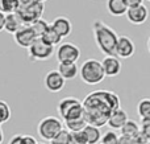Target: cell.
Here are the masks:
<instances>
[{
  "label": "cell",
  "instance_id": "6da1fadb",
  "mask_svg": "<svg viewBox=\"0 0 150 144\" xmlns=\"http://www.w3.org/2000/svg\"><path fill=\"white\" fill-rule=\"evenodd\" d=\"M82 103L87 124L98 128L105 126L111 114L121 108L119 95L109 90H95L90 93Z\"/></svg>",
  "mask_w": 150,
  "mask_h": 144
},
{
  "label": "cell",
  "instance_id": "7a4b0ae2",
  "mask_svg": "<svg viewBox=\"0 0 150 144\" xmlns=\"http://www.w3.org/2000/svg\"><path fill=\"white\" fill-rule=\"evenodd\" d=\"M93 38L103 54L107 56H116V46L119 41V34L108 26L105 23L100 20H95L92 24Z\"/></svg>",
  "mask_w": 150,
  "mask_h": 144
},
{
  "label": "cell",
  "instance_id": "3957f363",
  "mask_svg": "<svg viewBox=\"0 0 150 144\" xmlns=\"http://www.w3.org/2000/svg\"><path fill=\"white\" fill-rule=\"evenodd\" d=\"M79 76L80 79L86 85H90V86L101 83L105 78V73H104L101 61L95 60V58L86 60L79 68Z\"/></svg>",
  "mask_w": 150,
  "mask_h": 144
},
{
  "label": "cell",
  "instance_id": "277c9868",
  "mask_svg": "<svg viewBox=\"0 0 150 144\" xmlns=\"http://www.w3.org/2000/svg\"><path fill=\"white\" fill-rule=\"evenodd\" d=\"M63 130V123L57 116H46L41 119L37 126V132L40 138L46 142H52L58 134Z\"/></svg>",
  "mask_w": 150,
  "mask_h": 144
},
{
  "label": "cell",
  "instance_id": "5b68a950",
  "mask_svg": "<svg viewBox=\"0 0 150 144\" xmlns=\"http://www.w3.org/2000/svg\"><path fill=\"white\" fill-rule=\"evenodd\" d=\"M44 11H45V3L34 0V1L29 3V4L20 5L16 13L21 17L23 23L29 26L30 24H33L34 21L42 19Z\"/></svg>",
  "mask_w": 150,
  "mask_h": 144
},
{
  "label": "cell",
  "instance_id": "8992f818",
  "mask_svg": "<svg viewBox=\"0 0 150 144\" xmlns=\"http://www.w3.org/2000/svg\"><path fill=\"white\" fill-rule=\"evenodd\" d=\"M58 63H76L80 57V49L73 42H62L55 52Z\"/></svg>",
  "mask_w": 150,
  "mask_h": 144
},
{
  "label": "cell",
  "instance_id": "52a82bcc",
  "mask_svg": "<svg viewBox=\"0 0 150 144\" xmlns=\"http://www.w3.org/2000/svg\"><path fill=\"white\" fill-rule=\"evenodd\" d=\"M30 61H46L54 53V46L47 45L42 38H36L28 49Z\"/></svg>",
  "mask_w": 150,
  "mask_h": 144
},
{
  "label": "cell",
  "instance_id": "ba28073f",
  "mask_svg": "<svg viewBox=\"0 0 150 144\" xmlns=\"http://www.w3.org/2000/svg\"><path fill=\"white\" fill-rule=\"evenodd\" d=\"M36 38L37 37H36V34H34V32L32 31V28L28 25H24L20 31L13 34V40H15L16 44L20 48H25V49H29Z\"/></svg>",
  "mask_w": 150,
  "mask_h": 144
},
{
  "label": "cell",
  "instance_id": "9c48e42d",
  "mask_svg": "<svg viewBox=\"0 0 150 144\" xmlns=\"http://www.w3.org/2000/svg\"><path fill=\"white\" fill-rule=\"evenodd\" d=\"M45 87L50 93H59L65 87L66 79L59 74L58 70H52L45 76Z\"/></svg>",
  "mask_w": 150,
  "mask_h": 144
},
{
  "label": "cell",
  "instance_id": "30bf717a",
  "mask_svg": "<svg viewBox=\"0 0 150 144\" xmlns=\"http://www.w3.org/2000/svg\"><path fill=\"white\" fill-rule=\"evenodd\" d=\"M136 52V45L132 38L128 36H119L116 46V57L119 58H130Z\"/></svg>",
  "mask_w": 150,
  "mask_h": 144
},
{
  "label": "cell",
  "instance_id": "8fae6325",
  "mask_svg": "<svg viewBox=\"0 0 150 144\" xmlns=\"http://www.w3.org/2000/svg\"><path fill=\"white\" fill-rule=\"evenodd\" d=\"M125 16H127L128 21L133 25H142L149 19V9L145 4H142L140 7L129 8Z\"/></svg>",
  "mask_w": 150,
  "mask_h": 144
},
{
  "label": "cell",
  "instance_id": "7c38bea8",
  "mask_svg": "<svg viewBox=\"0 0 150 144\" xmlns=\"http://www.w3.org/2000/svg\"><path fill=\"white\" fill-rule=\"evenodd\" d=\"M101 65H103L105 77L119 76L120 71H121V66H122L120 58L116 57V56H107V57H104V60L101 61Z\"/></svg>",
  "mask_w": 150,
  "mask_h": 144
},
{
  "label": "cell",
  "instance_id": "4fadbf2b",
  "mask_svg": "<svg viewBox=\"0 0 150 144\" xmlns=\"http://www.w3.org/2000/svg\"><path fill=\"white\" fill-rule=\"evenodd\" d=\"M52 26L58 32V34L62 38L70 36L71 31H73V24H71L70 19L66 17V16H58V17H55L52 23Z\"/></svg>",
  "mask_w": 150,
  "mask_h": 144
},
{
  "label": "cell",
  "instance_id": "5bb4252c",
  "mask_svg": "<svg viewBox=\"0 0 150 144\" xmlns=\"http://www.w3.org/2000/svg\"><path fill=\"white\" fill-rule=\"evenodd\" d=\"M128 120H129L128 113L125 110H122V108H119V110L113 111V113L111 114L107 124L109 126V128L115 131V130H121Z\"/></svg>",
  "mask_w": 150,
  "mask_h": 144
},
{
  "label": "cell",
  "instance_id": "9a60e30c",
  "mask_svg": "<svg viewBox=\"0 0 150 144\" xmlns=\"http://www.w3.org/2000/svg\"><path fill=\"white\" fill-rule=\"evenodd\" d=\"M80 103H82V102H80L78 98H75V97H66V98H63V99L59 101V103H58V107H57L58 115H59L61 118L65 120L66 116L69 115V113L73 110L75 106L80 105Z\"/></svg>",
  "mask_w": 150,
  "mask_h": 144
},
{
  "label": "cell",
  "instance_id": "2e32d148",
  "mask_svg": "<svg viewBox=\"0 0 150 144\" xmlns=\"http://www.w3.org/2000/svg\"><path fill=\"white\" fill-rule=\"evenodd\" d=\"M25 24L23 23L21 17L17 13H9V15H5V25H4V31H7L8 33L15 34L16 32H18Z\"/></svg>",
  "mask_w": 150,
  "mask_h": 144
},
{
  "label": "cell",
  "instance_id": "e0dca14e",
  "mask_svg": "<svg viewBox=\"0 0 150 144\" xmlns=\"http://www.w3.org/2000/svg\"><path fill=\"white\" fill-rule=\"evenodd\" d=\"M107 9L112 16H122L128 12L125 0H107Z\"/></svg>",
  "mask_w": 150,
  "mask_h": 144
},
{
  "label": "cell",
  "instance_id": "ac0fdd59",
  "mask_svg": "<svg viewBox=\"0 0 150 144\" xmlns=\"http://www.w3.org/2000/svg\"><path fill=\"white\" fill-rule=\"evenodd\" d=\"M58 71L63 78L67 79H74L75 77L79 74V68L76 63H58Z\"/></svg>",
  "mask_w": 150,
  "mask_h": 144
},
{
  "label": "cell",
  "instance_id": "d6986e66",
  "mask_svg": "<svg viewBox=\"0 0 150 144\" xmlns=\"http://www.w3.org/2000/svg\"><path fill=\"white\" fill-rule=\"evenodd\" d=\"M41 38L44 40L47 45H52V46H55V45L59 46V45L62 44V37H61L59 34H58V32L52 26V24H50V26L46 29V32L42 34Z\"/></svg>",
  "mask_w": 150,
  "mask_h": 144
},
{
  "label": "cell",
  "instance_id": "ffe728a7",
  "mask_svg": "<svg viewBox=\"0 0 150 144\" xmlns=\"http://www.w3.org/2000/svg\"><path fill=\"white\" fill-rule=\"evenodd\" d=\"M83 131H84V134H86L88 144H99L101 142V136H103V135H101V132H100V128L87 124Z\"/></svg>",
  "mask_w": 150,
  "mask_h": 144
},
{
  "label": "cell",
  "instance_id": "44dd1931",
  "mask_svg": "<svg viewBox=\"0 0 150 144\" xmlns=\"http://www.w3.org/2000/svg\"><path fill=\"white\" fill-rule=\"evenodd\" d=\"M140 131H141L140 124H138L137 122L132 120V119H129V120L124 124V127L120 130L121 135H125V136H132V138H134Z\"/></svg>",
  "mask_w": 150,
  "mask_h": 144
},
{
  "label": "cell",
  "instance_id": "7402d4cb",
  "mask_svg": "<svg viewBox=\"0 0 150 144\" xmlns=\"http://www.w3.org/2000/svg\"><path fill=\"white\" fill-rule=\"evenodd\" d=\"M63 124H65L66 130L70 132H78V131H83V130L86 128V126H87V122H86V119H74V120H66L63 122Z\"/></svg>",
  "mask_w": 150,
  "mask_h": 144
},
{
  "label": "cell",
  "instance_id": "603a6c76",
  "mask_svg": "<svg viewBox=\"0 0 150 144\" xmlns=\"http://www.w3.org/2000/svg\"><path fill=\"white\" fill-rule=\"evenodd\" d=\"M18 7L20 4L17 0H0V12H3L4 15L17 12Z\"/></svg>",
  "mask_w": 150,
  "mask_h": 144
},
{
  "label": "cell",
  "instance_id": "cb8c5ba5",
  "mask_svg": "<svg viewBox=\"0 0 150 144\" xmlns=\"http://www.w3.org/2000/svg\"><path fill=\"white\" fill-rule=\"evenodd\" d=\"M29 26H30L32 31L34 32V34H36L37 38H41L42 34H44L45 32H46V29L50 26V24L47 23L46 20H44V19H40V20L34 21L33 24H30Z\"/></svg>",
  "mask_w": 150,
  "mask_h": 144
},
{
  "label": "cell",
  "instance_id": "d4e9b609",
  "mask_svg": "<svg viewBox=\"0 0 150 144\" xmlns=\"http://www.w3.org/2000/svg\"><path fill=\"white\" fill-rule=\"evenodd\" d=\"M137 114L141 119L146 118L150 114V98H142L137 105Z\"/></svg>",
  "mask_w": 150,
  "mask_h": 144
},
{
  "label": "cell",
  "instance_id": "484cf974",
  "mask_svg": "<svg viewBox=\"0 0 150 144\" xmlns=\"http://www.w3.org/2000/svg\"><path fill=\"white\" fill-rule=\"evenodd\" d=\"M11 107L5 101L0 99V126L4 123H7L8 120L11 119Z\"/></svg>",
  "mask_w": 150,
  "mask_h": 144
},
{
  "label": "cell",
  "instance_id": "4316f807",
  "mask_svg": "<svg viewBox=\"0 0 150 144\" xmlns=\"http://www.w3.org/2000/svg\"><path fill=\"white\" fill-rule=\"evenodd\" d=\"M50 144H71V132L67 131V130H62L50 142Z\"/></svg>",
  "mask_w": 150,
  "mask_h": 144
},
{
  "label": "cell",
  "instance_id": "83f0119b",
  "mask_svg": "<svg viewBox=\"0 0 150 144\" xmlns=\"http://www.w3.org/2000/svg\"><path fill=\"white\" fill-rule=\"evenodd\" d=\"M119 135H117L116 131L113 130H109L105 134L101 136V142L100 144H119Z\"/></svg>",
  "mask_w": 150,
  "mask_h": 144
},
{
  "label": "cell",
  "instance_id": "f1b7e54d",
  "mask_svg": "<svg viewBox=\"0 0 150 144\" xmlns=\"http://www.w3.org/2000/svg\"><path fill=\"white\" fill-rule=\"evenodd\" d=\"M71 144H88L84 131L71 132Z\"/></svg>",
  "mask_w": 150,
  "mask_h": 144
},
{
  "label": "cell",
  "instance_id": "f546056e",
  "mask_svg": "<svg viewBox=\"0 0 150 144\" xmlns=\"http://www.w3.org/2000/svg\"><path fill=\"white\" fill-rule=\"evenodd\" d=\"M141 132L150 143V122H141Z\"/></svg>",
  "mask_w": 150,
  "mask_h": 144
},
{
  "label": "cell",
  "instance_id": "4dcf8cb0",
  "mask_svg": "<svg viewBox=\"0 0 150 144\" xmlns=\"http://www.w3.org/2000/svg\"><path fill=\"white\" fill-rule=\"evenodd\" d=\"M133 139H134V143H136V144H149V140L146 139L145 136H144V134H142L141 131L138 132V134L136 135Z\"/></svg>",
  "mask_w": 150,
  "mask_h": 144
},
{
  "label": "cell",
  "instance_id": "1f68e13d",
  "mask_svg": "<svg viewBox=\"0 0 150 144\" xmlns=\"http://www.w3.org/2000/svg\"><path fill=\"white\" fill-rule=\"evenodd\" d=\"M125 4H127L128 9H129V8H136V7L142 5L144 0H125Z\"/></svg>",
  "mask_w": 150,
  "mask_h": 144
},
{
  "label": "cell",
  "instance_id": "d6a6232c",
  "mask_svg": "<svg viewBox=\"0 0 150 144\" xmlns=\"http://www.w3.org/2000/svg\"><path fill=\"white\" fill-rule=\"evenodd\" d=\"M21 144H38V142L32 135H23V142H21Z\"/></svg>",
  "mask_w": 150,
  "mask_h": 144
},
{
  "label": "cell",
  "instance_id": "836d02e7",
  "mask_svg": "<svg viewBox=\"0 0 150 144\" xmlns=\"http://www.w3.org/2000/svg\"><path fill=\"white\" fill-rule=\"evenodd\" d=\"M119 144H136L134 139L132 136H125V135H120L119 138Z\"/></svg>",
  "mask_w": 150,
  "mask_h": 144
},
{
  "label": "cell",
  "instance_id": "e575fe53",
  "mask_svg": "<svg viewBox=\"0 0 150 144\" xmlns=\"http://www.w3.org/2000/svg\"><path fill=\"white\" fill-rule=\"evenodd\" d=\"M21 142H23V135L16 134V135H13V136L11 138V140H9V143L8 144H21Z\"/></svg>",
  "mask_w": 150,
  "mask_h": 144
},
{
  "label": "cell",
  "instance_id": "d590c367",
  "mask_svg": "<svg viewBox=\"0 0 150 144\" xmlns=\"http://www.w3.org/2000/svg\"><path fill=\"white\" fill-rule=\"evenodd\" d=\"M4 25H5V15L3 12H0V32L4 31Z\"/></svg>",
  "mask_w": 150,
  "mask_h": 144
},
{
  "label": "cell",
  "instance_id": "8d00e7d4",
  "mask_svg": "<svg viewBox=\"0 0 150 144\" xmlns=\"http://www.w3.org/2000/svg\"><path fill=\"white\" fill-rule=\"evenodd\" d=\"M17 1H18L20 5H25V4H29V3L34 1V0H17Z\"/></svg>",
  "mask_w": 150,
  "mask_h": 144
},
{
  "label": "cell",
  "instance_id": "74e56055",
  "mask_svg": "<svg viewBox=\"0 0 150 144\" xmlns=\"http://www.w3.org/2000/svg\"><path fill=\"white\" fill-rule=\"evenodd\" d=\"M3 140H4V132H3L1 127H0V144L3 143Z\"/></svg>",
  "mask_w": 150,
  "mask_h": 144
},
{
  "label": "cell",
  "instance_id": "f35d334b",
  "mask_svg": "<svg viewBox=\"0 0 150 144\" xmlns=\"http://www.w3.org/2000/svg\"><path fill=\"white\" fill-rule=\"evenodd\" d=\"M141 122H150V114L148 116H146V118H144V119H141Z\"/></svg>",
  "mask_w": 150,
  "mask_h": 144
},
{
  "label": "cell",
  "instance_id": "ab89813d",
  "mask_svg": "<svg viewBox=\"0 0 150 144\" xmlns=\"http://www.w3.org/2000/svg\"><path fill=\"white\" fill-rule=\"evenodd\" d=\"M148 50H149V53H150V36H149V38H148Z\"/></svg>",
  "mask_w": 150,
  "mask_h": 144
},
{
  "label": "cell",
  "instance_id": "60d3db41",
  "mask_svg": "<svg viewBox=\"0 0 150 144\" xmlns=\"http://www.w3.org/2000/svg\"><path fill=\"white\" fill-rule=\"evenodd\" d=\"M38 1H42V3H45V1H46V0H38Z\"/></svg>",
  "mask_w": 150,
  "mask_h": 144
},
{
  "label": "cell",
  "instance_id": "b9f144b4",
  "mask_svg": "<svg viewBox=\"0 0 150 144\" xmlns=\"http://www.w3.org/2000/svg\"><path fill=\"white\" fill-rule=\"evenodd\" d=\"M38 144H45V143H38Z\"/></svg>",
  "mask_w": 150,
  "mask_h": 144
},
{
  "label": "cell",
  "instance_id": "7bdbcfd3",
  "mask_svg": "<svg viewBox=\"0 0 150 144\" xmlns=\"http://www.w3.org/2000/svg\"><path fill=\"white\" fill-rule=\"evenodd\" d=\"M148 1H150V0H148Z\"/></svg>",
  "mask_w": 150,
  "mask_h": 144
}]
</instances>
